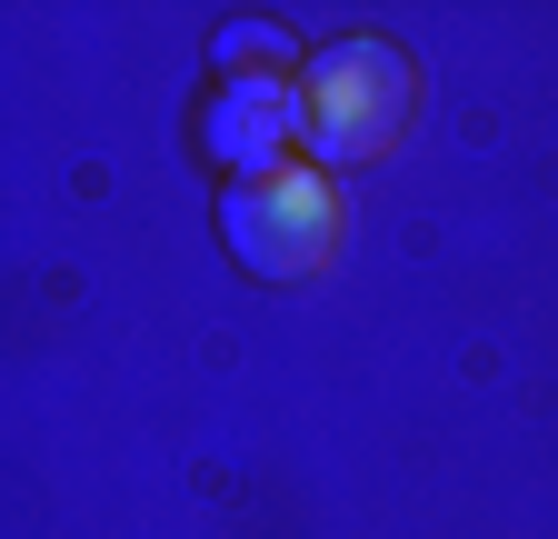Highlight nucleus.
I'll list each match as a JSON object with an SVG mask.
<instances>
[{
  "label": "nucleus",
  "mask_w": 558,
  "mask_h": 539,
  "mask_svg": "<svg viewBox=\"0 0 558 539\" xmlns=\"http://www.w3.org/2000/svg\"><path fill=\"white\" fill-rule=\"evenodd\" d=\"M300 100H310V160H319V170H369V160L399 151V130H409V110H418V71H409L399 40L349 31V40H329V50L310 60Z\"/></svg>",
  "instance_id": "1"
},
{
  "label": "nucleus",
  "mask_w": 558,
  "mask_h": 539,
  "mask_svg": "<svg viewBox=\"0 0 558 539\" xmlns=\"http://www.w3.org/2000/svg\"><path fill=\"white\" fill-rule=\"evenodd\" d=\"M220 240L250 280H310V270L339 250V190L329 170H259L220 190Z\"/></svg>",
  "instance_id": "2"
},
{
  "label": "nucleus",
  "mask_w": 558,
  "mask_h": 539,
  "mask_svg": "<svg viewBox=\"0 0 558 539\" xmlns=\"http://www.w3.org/2000/svg\"><path fill=\"white\" fill-rule=\"evenodd\" d=\"M310 141V100L279 81V71H250V81H220L199 110V151L220 160L230 180H259V170H290V151Z\"/></svg>",
  "instance_id": "3"
},
{
  "label": "nucleus",
  "mask_w": 558,
  "mask_h": 539,
  "mask_svg": "<svg viewBox=\"0 0 558 539\" xmlns=\"http://www.w3.org/2000/svg\"><path fill=\"white\" fill-rule=\"evenodd\" d=\"M279 60H290V31H279V21H230V31H220V81L279 71Z\"/></svg>",
  "instance_id": "4"
}]
</instances>
